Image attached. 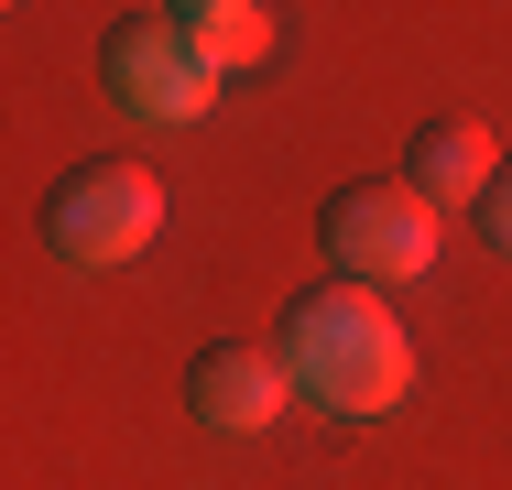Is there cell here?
I'll return each instance as SVG.
<instances>
[{
  "instance_id": "1",
  "label": "cell",
  "mask_w": 512,
  "mask_h": 490,
  "mask_svg": "<svg viewBox=\"0 0 512 490\" xmlns=\"http://www.w3.org/2000/svg\"><path fill=\"white\" fill-rule=\"evenodd\" d=\"M273 360L316 414H393L414 392V338L371 284H306L273 327Z\"/></svg>"
},
{
  "instance_id": "2",
  "label": "cell",
  "mask_w": 512,
  "mask_h": 490,
  "mask_svg": "<svg viewBox=\"0 0 512 490\" xmlns=\"http://www.w3.org/2000/svg\"><path fill=\"white\" fill-rule=\"evenodd\" d=\"M164 175L153 164H131V153H99V164H66L55 196H44V251L55 262H77V273H120L131 251H153L164 240Z\"/></svg>"
},
{
  "instance_id": "3",
  "label": "cell",
  "mask_w": 512,
  "mask_h": 490,
  "mask_svg": "<svg viewBox=\"0 0 512 490\" xmlns=\"http://www.w3.org/2000/svg\"><path fill=\"white\" fill-rule=\"evenodd\" d=\"M316 240H327V262L349 273V284H414V273H436V251H447V207H425L404 175H371V186H338L316 207Z\"/></svg>"
},
{
  "instance_id": "4",
  "label": "cell",
  "mask_w": 512,
  "mask_h": 490,
  "mask_svg": "<svg viewBox=\"0 0 512 490\" xmlns=\"http://www.w3.org/2000/svg\"><path fill=\"white\" fill-rule=\"evenodd\" d=\"M99 77H109V98H120L131 120H164V131L207 120V98H218V66L175 33V11H120V22H109Z\"/></svg>"
},
{
  "instance_id": "5",
  "label": "cell",
  "mask_w": 512,
  "mask_h": 490,
  "mask_svg": "<svg viewBox=\"0 0 512 490\" xmlns=\"http://www.w3.org/2000/svg\"><path fill=\"white\" fill-rule=\"evenodd\" d=\"M186 403H197L207 436H262V425L295 403V382H284L273 349H251V338H207L197 371H186Z\"/></svg>"
},
{
  "instance_id": "6",
  "label": "cell",
  "mask_w": 512,
  "mask_h": 490,
  "mask_svg": "<svg viewBox=\"0 0 512 490\" xmlns=\"http://www.w3.org/2000/svg\"><path fill=\"white\" fill-rule=\"evenodd\" d=\"M491 175H502V142L469 120V109H447V120H425L404 153V186L425 196V207H469L480 218V196H491Z\"/></svg>"
},
{
  "instance_id": "7",
  "label": "cell",
  "mask_w": 512,
  "mask_h": 490,
  "mask_svg": "<svg viewBox=\"0 0 512 490\" xmlns=\"http://www.w3.org/2000/svg\"><path fill=\"white\" fill-rule=\"evenodd\" d=\"M175 33L197 44L218 77H251V66H262V55L284 44V22H273L262 0H175Z\"/></svg>"
},
{
  "instance_id": "8",
  "label": "cell",
  "mask_w": 512,
  "mask_h": 490,
  "mask_svg": "<svg viewBox=\"0 0 512 490\" xmlns=\"http://www.w3.org/2000/svg\"><path fill=\"white\" fill-rule=\"evenodd\" d=\"M480 240H491V251H512V164L491 175V196H480Z\"/></svg>"
}]
</instances>
